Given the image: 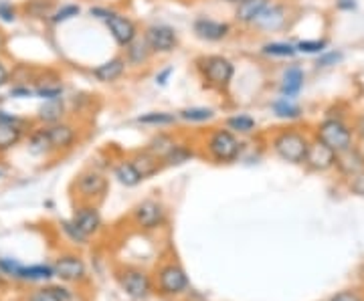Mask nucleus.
I'll return each instance as SVG.
<instances>
[{
  "mask_svg": "<svg viewBox=\"0 0 364 301\" xmlns=\"http://www.w3.org/2000/svg\"><path fill=\"white\" fill-rule=\"evenodd\" d=\"M243 148L245 144H243L241 136H237L235 131L225 126L210 128L200 138V156L207 158L213 164H219V166L235 164L243 154Z\"/></svg>",
  "mask_w": 364,
  "mask_h": 301,
  "instance_id": "nucleus-1",
  "label": "nucleus"
},
{
  "mask_svg": "<svg viewBox=\"0 0 364 301\" xmlns=\"http://www.w3.org/2000/svg\"><path fill=\"white\" fill-rule=\"evenodd\" d=\"M312 140V131L301 130L298 126H286L277 128L269 136V148L282 162L291 166H304Z\"/></svg>",
  "mask_w": 364,
  "mask_h": 301,
  "instance_id": "nucleus-2",
  "label": "nucleus"
},
{
  "mask_svg": "<svg viewBox=\"0 0 364 301\" xmlns=\"http://www.w3.org/2000/svg\"><path fill=\"white\" fill-rule=\"evenodd\" d=\"M152 277H154L156 293L164 300H178V297L186 295L191 291L188 273L182 267V263L178 259H174V257L158 263L156 269L152 271Z\"/></svg>",
  "mask_w": 364,
  "mask_h": 301,
  "instance_id": "nucleus-3",
  "label": "nucleus"
},
{
  "mask_svg": "<svg viewBox=\"0 0 364 301\" xmlns=\"http://www.w3.org/2000/svg\"><path fill=\"white\" fill-rule=\"evenodd\" d=\"M196 73L210 92L227 93L235 77V63L225 55H203L195 61Z\"/></svg>",
  "mask_w": 364,
  "mask_h": 301,
  "instance_id": "nucleus-4",
  "label": "nucleus"
},
{
  "mask_svg": "<svg viewBox=\"0 0 364 301\" xmlns=\"http://www.w3.org/2000/svg\"><path fill=\"white\" fill-rule=\"evenodd\" d=\"M312 138L326 144L328 148H332L336 154L356 146V136H354V130H352V121L344 118L326 116L324 119H320L314 126Z\"/></svg>",
  "mask_w": 364,
  "mask_h": 301,
  "instance_id": "nucleus-5",
  "label": "nucleus"
},
{
  "mask_svg": "<svg viewBox=\"0 0 364 301\" xmlns=\"http://www.w3.org/2000/svg\"><path fill=\"white\" fill-rule=\"evenodd\" d=\"M116 281L119 289L134 301H146L156 293L154 277L140 265H119L116 271Z\"/></svg>",
  "mask_w": 364,
  "mask_h": 301,
  "instance_id": "nucleus-6",
  "label": "nucleus"
},
{
  "mask_svg": "<svg viewBox=\"0 0 364 301\" xmlns=\"http://www.w3.org/2000/svg\"><path fill=\"white\" fill-rule=\"evenodd\" d=\"M53 269H55V279H59L61 283H67L71 288H83L85 283H90L87 263L77 251L59 253L53 261Z\"/></svg>",
  "mask_w": 364,
  "mask_h": 301,
  "instance_id": "nucleus-7",
  "label": "nucleus"
},
{
  "mask_svg": "<svg viewBox=\"0 0 364 301\" xmlns=\"http://www.w3.org/2000/svg\"><path fill=\"white\" fill-rule=\"evenodd\" d=\"M109 190V178L97 168H85L75 176L71 184V192L77 202H95L100 204Z\"/></svg>",
  "mask_w": 364,
  "mask_h": 301,
  "instance_id": "nucleus-8",
  "label": "nucleus"
},
{
  "mask_svg": "<svg viewBox=\"0 0 364 301\" xmlns=\"http://www.w3.org/2000/svg\"><path fill=\"white\" fill-rule=\"evenodd\" d=\"M130 221L142 233H156L168 224V209L158 198H144L132 209Z\"/></svg>",
  "mask_w": 364,
  "mask_h": 301,
  "instance_id": "nucleus-9",
  "label": "nucleus"
},
{
  "mask_svg": "<svg viewBox=\"0 0 364 301\" xmlns=\"http://www.w3.org/2000/svg\"><path fill=\"white\" fill-rule=\"evenodd\" d=\"M109 33V37L114 39L119 49H126L128 45H132L134 40L138 39L142 33H140V26L138 23L132 18L130 14L119 13L116 9H109V13L102 21Z\"/></svg>",
  "mask_w": 364,
  "mask_h": 301,
  "instance_id": "nucleus-10",
  "label": "nucleus"
},
{
  "mask_svg": "<svg viewBox=\"0 0 364 301\" xmlns=\"http://www.w3.org/2000/svg\"><path fill=\"white\" fill-rule=\"evenodd\" d=\"M142 37L148 43L150 51L154 53V57L172 55V53L178 49V45H181L176 28L170 25H164V23L148 25L142 31Z\"/></svg>",
  "mask_w": 364,
  "mask_h": 301,
  "instance_id": "nucleus-11",
  "label": "nucleus"
},
{
  "mask_svg": "<svg viewBox=\"0 0 364 301\" xmlns=\"http://www.w3.org/2000/svg\"><path fill=\"white\" fill-rule=\"evenodd\" d=\"M31 121L9 111H0V156L9 154L25 140Z\"/></svg>",
  "mask_w": 364,
  "mask_h": 301,
  "instance_id": "nucleus-12",
  "label": "nucleus"
},
{
  "mask_svg": "<svg viewBox=\"0 0 364 301\" xmlns=\"http://www.w3.org/2000/svg\"><path fill=\"white\" fill-rule=\"evenodd\" d=\"M77 293L67 283H39L35 288L26 289L21 295V301H75Z\"/></svg>",
  "mask_w": 364,
  "mask_h": 301,
  "instance_id": "nucleus-13",
  "label": "nucleus"
},
{
  "mask_svg": "<svg viewBox=\"0 0 364 301\" xmlns=\"http://www.w3.org/2000/svg\"><path fill=\"white\" fill-rule=\"evenodd\" d=\"M71 221L77 224L90 239L97 236L104 231V217H102L100 204H95V202H77Z\"/></svg>",
  "mask_w": 364,
  "mask_h": 301,
  "instance_id": "nucleus-14",
  "label": "nucleus"
},
{
  "mask_svg": "<svg viewBox=\"0 0 364 301\" xmlns=\"http://www.w3.org/2000/svg\"><path fill=\"white\" fill-rule=\"evenodd\" d=\"M193 33L198 40L205 43H221L233 35V26L227 21H217L210 16H196L193 21Z\"/></svg>",
  "mask_w": 364,
  "mask_h": 301,
  "instance_id": "nucleus-15",
  "label": "nucleus"
},
{
  "mask_svg": "<svg viewBox=\"0 0 364 301\" xmlns=\"http://www.w3.org/2000/svg\"><path fill=\"white\" fill-rule=\"evenodd\" d=\"M287 23H289V9H287V4L273 0L272 4L255 18V23L249 28L259 31V33H277V31L286 28Z\"/></svg>",
  "mask_w": 364,
  "mask_h": 301,
  "instance_id": "nucleus-16",
  "label": "nucleus"
},
{
  "mask_svg": "<svg viewBox=\"0 0 364 301\" xmlns=\"http://www.w3.org/2000/svg\"><path fill=\"white\" fill-rule=\"evenodd\" d=\"M47 131H49V140H51V148L55 156L73 150L79 142L77 126L71 124V121H67V119L57 121L53 126H47Z\"/></svg>",
  "mask_w": 364,
  "mask_h": 301,
  "instance_id": "nucleus-17",
  "label": "nucleus"
},
{
  "mask_svg": "<svg viewBox=\"0 0 364 301\" xmlns=\"http://www.w3.org/2000/svg\"><path fill=\"white\" fill-rule=\"evenodd\" d=\"M306 170L314 172V174H326V172L334 170L336 166V152L332 148H328L318 140H312L310 150L306 154V162H304Z\"/></svg>",
  "mask_w": 364,
  "mask_h": 301,
  "instance_id": "nucleus-18",
  "label": "nucleus"
},
{
  "mask_svg": "<svg viewBox=\"0 0 364 301\" xmlns=\"http://www.w3.org/2000/svg\"><path fill=\"white\" fill-rule=\"evenodd\" d=\"M334 170L338 172L342 180H348L352 176H358L364 172V152L360 150V144L352 146L348 150L336 154V166Z\"/></svg>",
  "mask_w": 364,
  "mask_h": 301,
  "instance_id": "nucleus-19",
  "label": "nucleus"
},
{
  "mask_svg": "<svg viewBox=\"0 0 364 301\" xmlns=\"http://www.w3.org/2000/svg\"><path fill=\"white\" fill-rule=\"evenodd\" d=\"M128 73V61L124 55H116L100 65L91 67V75L100 83H116Z\"/></svg>",
  "mask_w": 364,
  "mask_h": 301,
  "instance_id": "nucleus-20",
  "label": "nucleus"
},
{
  "mask_svg": "<svg viewBox=\"0 0 364 301\" xmlns=\"http://www.w3.org/2000/svg\"><path fill=\"white\" fill-rule=\"evenodd\" d=\"M128 158L134 162V166L138 168V172L142 174L144 180H148V178L156 176L158 172H162L164 168H166V166H164V162H162V158L156 156V154H152L146 146H144L142 150L132 152Z\"/></svg>",
  "mask_w": 364,
  "mask_h": 301,
  "instance_id": "nucleus-21",
  "label": "nucleus"
},
{
  "mask_svg": "<svg viewBox=\"0 0 364 301\" xmlns=\"http://www.w3.org/2000/svg\"><path fill=\"white\" fill-rule=\"evenodd\" d=\"M304 85H306V73H304L301 67L289 65L284 69L282 79H279V93H282V97L296 99L299 92L304 89Z\"/></svg>",
  "mask_w": 364,
  "mask_h": 301,
  "instance_id": "nucleus-22",
  "label": "nucleus"
},
{
  "mask_svg": "<svg viewBox=\"0 0 364 301\" xmlns=\"http://www.w3.org/2000/svg\"><path fill=\"white\" fill-rule=\"evenodd\" d=\"M26 150L37 158H49L55 156L49 140V131L47 126H37L28 131V140H26Z\"/></svg>",
  "mask_w": 364,
  "mask_h": 301,
  "instance_id": "nucleus-23",
  "label": "nucleus"
},
{
  "mask_svg": "<svg viewBox=\"0 0 364 301\" xmlns=\"http://www.w3.org/2000/svg\"><path fill=\"white\" fill-rule=\"evenodd\" d=\"M124 57H126V61H128V67H132V69H142V67H146L152 59H154V53L150 51L148 43H146L142 35H140L132 45H128V47L124 49Z\"/></svg>",
  "mask_w": 364,
  "mask_h": 301,
  "instance_id": "nucleus-24",
  "label": "nucleus"
},
{
  "mask_svg": "<svg viewBox=\"0 0 364 301\" xmlns=\"http://www.w3.org/2000/svg\"><path fill=\"white\" fill-rule=\"evenodd\" d=\"M112 172H114V178H116L117 182L122 184V186H126V188H136V186H140L144 182V176L134 166V162H132L130 158L117 160L116 164L112 166Z\"/></svg>",
  "mask_w": 364,
  "mask_h": 301,
  "instance_id": "nucleus-25",
  "label": "nucleus"
},
{
  "mask_svg": "<svg viewBox=\"0 0 364 301\" xmlns=\"http://www.w3.org/2000/svg\"><path fill=\"white\" fill-rule=\"evenodd\" d=\"M272 2L273 0H243L241 4L235 6V21L249 28Z\"/></svg>",
  "mask_w": 364,
  "mask_h": 301,
  "instance_id": "nucleus-26",
  "label": "nucleus"
},
{
  "mask_svg": "<svg viewBox=\"0 0 364 301\" xmlns=\"http://www.w3.org/2000/svg\"><path fill=\"white\" fill-rule=\"evenodd\" d=\"M198 156H200V152L193 144H188V142H176L168 154L162 158V162H164L166 168H174V166H182V164H186V162H191V160H195Z\"/></svg>",
  "mask_w": 364,
  "mask_h": 301,
  "instance_id": "nucleus-27",
  "label": "nucleus"
},
{
  "mask_svg": "<svg viewBox=\"0 0 364 301\" xmlns=\"http://www.w3.org/2000/svg\"><path fill=\"white\" fill-rule=\"evenodd\" d=\"M65 102L63 99H51V102H45L37 109V121L41 126H53L57 121H63L65 119Z\"/></svg>",
  "mask_w": 364,
  "mask_h": 301,
  "instance_id": "nucleus-28",
  "label": "nucleus"
},
{
  "mask_svg": "<svg viewBox=\"0 0 364 301\" xmlns=\"http://www.w3.org/2000/svg\"><path fill=\"white\" fill-rule=\"evenodd\" d=\"M136 121L140 126H148V128H158V130H164V128H172L176 126L181 118L178 114H172V111H148V114H142L138 116Z\"/></svg>",
  "mask_w": 364,
  "mask_h": 301,
  "instance_id": "nucleus-29",
  "label": "nucleus"
},
{
  "mask_svg": "<svg viewBox=\"0 0 364 301\" xmlns=\"http://www.w3.org/2000/svg\"><path fill=\"white\" fill-rule=\"evenodd\" d=\"M259 53L267 59H294L298 55V47L286 40H269L261 45Z\"/></svg>",
  "mask_w": 364,
  "mask_h": 301,
  "instance_id": "nucleus-30",
  "label": "nucleus"
},
{
  "mask_svg": "<svg viewBox=\"0 0 364 301\" xmlns=\"http://www.w3.org/2000/svg\"><path fill=\"white\" fill-rule=\"evenodd\" d=\"M272 109L273 116L284 119V121H298V119H301V116H304V109H301L294 99H287V97L275 99L272 104Z\"/></svg>",
  "mask_w": 364,
  "mask_h": 301,
  "instance_id": "nucleus-31",
  "label": "nucleus"
},
{
  "mask_svg": "<svg viewBox=\"0 0 364 301\" xmlns=\"http://www.w3.org/2000/svg\"><path fill=\"white\" fill-rule=\"evenodd\" d=\"M225 128H229L231 131H235L237 136H251L257 131V121L255 118H251L249 114H235V116H229L225 119Z\"/></svg>",
  "mask_w": 364,
  "mask_h": 301,
  "instance_id": "nucleus-32",
  "label": "nucleus"
},
{
  "mask_svg": "<svg viewBox=\"0 0 364 301\" xmlns=\"http://www.w3.org/2000/svg\"><path fill=\"white\" fill-rule=\"evenodd\" d=\"M181 121L186 124H208L217 118V111L213 107H203V105H195V107H184L178 111Z\"/></svg>",
  "mask_w": 364,
  "mask_h": 301,
  "instance_id": "nucleus-33",
  "label": "nucleus"
},
{
  "mask_svg": "<svg viewBox=\"0 0 364 301\" xmlns=\"http://www.w3.org/2000/svg\"><path fill=\"white\" fill-rule=\"evenodd\" d=\"M176 142H178V140H176V136H174V133H170V131H158V133H154V136L148 140L146 148H148L152 154L164 158L166 154H168L170 150L174 148Z\"/></svg>",
  "mask_w": 364,
  "mask_h": 301,
  "instance_id": "nucleus-34",
  "label": "nucleus"
},
{
  "mask_svg": "<svg viewBox=\"0 0 364 301\" xmlns=\"http://www.w3.org/2000/svg\"><path fill=\"white\" fill-rule=\"evenodd\" d=\"M35 95L51 102V99H63V83L59 79L55 81H41L39 85H35Z\"/></svg>",
  "mask_w": 364,
  "mask_h": 301,
  "instance_id": "nucleus-35",
  "label": "nucleus"
},
{
  "mask_svg": "<svg viewBox=\"0 0 364 301\" xmlns=\"http://www.w3.org/2000/svg\"><path fill=\"white\" fill-rule=\"evenodd\" d=\"M59 226H61V231H63V235L67 236V241L69 243H73V245H79V247H87L90 245V236L85 235L81 229H79L77 224L73 223L71 219H67V221H59Z\"/></svg>",
  "mask_w": 364,
  "mask_h": 301,
  "instance_id": "nucleus-36",
  "label": "nucleus"
},
{
  "mask_svg": "<svg viewBox=\"0 0 364 301\" xmlns=\"http://www.w3.org/2000/svg\"><path fill=\"white\" fill-rule=\"evenodd\" d=\"M23 9L33 18H51V14L55 13L51 0H28Z\"/></svg>",
  "mask_w": 364,
  "mask_h": 301,
  "instance_id": "nucleus-37",
  "label": "nucleus"
},
{
  "mask_svg": "<svg viewBox=\"0 0 364 301\" xmlns=\"http://www.w3.org/2000/svg\"><path fill=\"white\" fill-rule=\"evenodd\" d=\"M81 14V6L75 4V2H69V4H61L59 9H55V13L51 14V21L53 25H61V23H67V21H71V18H75Z\"/></svg>",
  "mask_w": 364,
  "mask_h": 301,
  "instance_id": "nucleus-38",
  "label": "nucleus"
},
{
  "mask_svg": "<svg viewBox=\"0 0 364 301\" xmlns=\"http://www.w3.org/2000/svg\"><path fill=\"white\" fill-rule=\"evenodd\" d=\"M342 61H344V53L338 51V49L324 51L316 59V69H332V67H338Z\"/></svg>",
  "mask_w": 364,
  "mask_h": 301,
  "instance_id": "nucleus-39",
  "label": "nucleus"
},
{
  "mask_svg": "<svg viewBox=\"0 0 364 301\" xmlns=\"http://www.w3.org/2000/svg\"><path fill=\"white\" fill-rule=\"evenodd\" d=\"M298 47V53H304V55H322L324 51H328V39H306L296 43Z\"/></svg>",
  "mask_w": 364,
  "mask_h": 301,
  "instance_id": "nucleus-40",
  "label": "nucleus"
},
{
  "mask_svg": "<svg viewBox=\"0 0 364 301\" xmlns=\"http://www.w3.org/2000/svg\"><path fill=\"white\" fill-rule=\"evenodd\" d=\"M328 301H364L363 288H346L336 291L334 295H330Z\"/></svg>",
  "mask_w": 364,
  "mask_h": 301,
  "instance_id": "nucleus-41",
  "label": "nucleus"
},
{
  "mask_svg": "<svg viewBox=\"0 0 364 301\" xmlns=\"http://www.w3.org/2000/svg\"><path fill=\"white\" fill-rule=\"evenodd\" d=\"M16 16H18V9L14 6L13 2H9V0H0V21L11 25V23L16 21Z\"/></svg>",
  "mask_w": 364,
  "mask_h": 301,
  "instance_id": "nucleus-42",
  "label": "nucleus"
},
{
  "mask_svg": "<svg viewBox=\"0 0 364 301\" xmlns=\"http://www.w3.org/2000/svg\"><path fill=\"white\" fill-rule=\"evenodd\" d=\"M344 182H346V186H348V190H350L352 195L364 198V172L358 174V176H352V178L344 180Z\"/></svg>",
  "mask_w": 364,
  "mask_h": 301,
  "instance_id": "nucleus-43",
  "label": "nucleus"
},
{
  "mask_svg": "<svg viewBox=\"0 0 364 301\" xmlns=\"http://www.w3.org/2000/svg\"><path fill=\"white\" fill-rule=\"evenodd\" d=\"M352 130L356 136V144H364V111L352 118Z\"/></svg>",
  "mask_w": 364,
  "mask_h": 301,
  "instance_id": "nucleus-44",
  "label": "nucleus"
},
{
  "mask_svg": "<svg viewBox=\"0 0 364 301\" xmlns=\"http://www.w3.org/2000/svg\"><path fill=\"white\" fill-rule=\"evenodd\" d=\"M33 95H35V87H28V83H16L11 89V97H16V99H25Z\"/></svg>",
  "mask_w": 364,
  "mask_h": 301,
  "instance_id": "nucleus-45",
  "label": "nucleus"
},
{
  "mask_svg": "<svg viewBox=\"0 0 364 301\" xmlns=\"http://www.w3.org/2000/svg\"><path fill=\"white\" fill-rule=\"evenodd\" d=\"M174 73V69L172 67H166V69H162V71H158L156 75H154V81H156V85H160V87H164L166 83H168L170 75Z\"/></svg>",
  "mask_w": 364,
  "mask_h": 301,
  "instance_id": "nucleus-46",
  "label": "nucleus"
},
{
  "mask_svg": "<svg viewBox=\"0 0 364 301\" xmlns=\"http://www.w3.org/2000/svg\"><path fill=\"white\" fill-rule=\"evenodd\" d=\"M356 0H336V9L342 11V13H352V11H356Z\"/></svg>",
  "mask_w": 364,
  "mask_h": 301,
  "instance_id": "nucleus-47",
  "label": "nucleus"
},
{
  "mask_svg": "<svg viewBox=\"0 0 364 301\" xmlns=\"http://www.w3.org/2000/svg\"><path fill=\"white\" fill-rule=\"evenodd\" d=\"M9 81H11V69H9V65L0 59V87H4Z\"/></svg>",
  "mask_w": 364,
  "mask_h": 301,
  "instance_id": "nucleus-48",
  "label": "nucleus"
},
{
  "mask_svg": "<svg viewBox=\"0 0 364 301\" xmlns=\"http://www.w3.org/2000/svg\"><path fill=\"white\" fill-rule=\"evenodd\" d=\"M4 47H6V37H4V33L0 31V55L4 51Z\"/></svg>",
  "mask_w": 364,
  "mask_h": 301,
  "instance_id": "nucleus-49",
  "label": "nucleus"
},
{
  "mask_svg": "<svg viewBox=\"0 0 364 301\" xmlns=\"http://www.w3.org/2000/svg\"><path fill=\"white\" fill-rule=\"evenodd\" d=\"M6 279H9V277L4 275V273H2V269H0V289L6 285Z\"/></svg>",
  "mask_w": 364,
  "mask_h": 301,
  "instance_id": "nucleus-50",
  "label": "nucleus"
},
{
  "mask_svg": "<svg viewBox=\"0 0 364 301\" xmlns=\"http://www.w3.org/2000/svg\"><path fill=\"white\" fill-rule=\"evenodd\" d=\"M225 2H227V4H235V6H237V4H241L243 0H225Z\"/></svg>",
  "mask_w": 364,
  "mask_h": 301,
  "instance_id": "nucleus-51",
  "label": "nucleus"
},
{
  "mask_svg": "<svg viewBox=\"0 0 364 301\" xmlns=\"http://www.w3.org/2000/svg\"><path fill=\"white\" fill-rule=\"evenodd\" d=\"M186 2H191V0H186Z\"/></svg>",
  "mask_w": 364,
  "mask_h": 301,
  "instance_id": "nucleus-52",
  "label": "nucleus"
}]
</instances>
